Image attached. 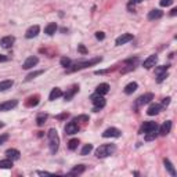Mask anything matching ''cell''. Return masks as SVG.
<instances>
[{"label":"cell","instance_id":"cell-19","mask_svg":"<svg viewBox=\"0 0 177 177\" xmlns=\"http://www.w3.org/2000/svg\"><path fill=\"white\" fill-rule=\"evenodd\" d=\"M162 15H163V13L160 10H151L148 13V19L149 21H154V19H159V18H162Z\"/></svg>","mask_w":177,"mask_h":177},{"label":"cell","instance_id":"cell-34","mask_svg":"<svg viewBox=\"0 0 177 177\" xmlns=\"http://www.w3.org/2000/svg\"><path fill=\"white\" fill-rule=\"evenodd\" d=\"M60 64L62 66H65V68H68V66H71V60H69L68 57H62L60 60Z\"/></svg>","mask_w":177,"mask_h":177},{"label":"cell","instance_id":"cell-18","mask_svg":"<svg viewBox=\"0 0 177 177\" xmlns=\"http://www.w3.org/2000/svg\"><path fill=\"white\" fill-rule=\"evenodd\" d=\"M6 155H7V158L8 159H11V160H17V159H19V151L18 149H15V148H10V149H7L6 151Z\"/></svg>","mask_w":177,"mask_h":177},{"label":"cell","instance_id":"cell-4","mask_svg":"<svg viewBox=\"0 0 177 177\" xmlns=\"http://www.w3.org/2000/svg\"><path fill=\"white\" fill-rule=\"evenodd\" d=\"M91 102H93L94 104V108H93V111L94 112H98L100 109H101V108H104L105 107V104H107V102H105V98L102 96H100V94H94V96H91Z\"/></svg>","mask_w":177,"mask_h":177},{"label":"cell","instance_id":"cell-22","mask_svg":"<svg viewBox=\"0 0 177 177\" xmlns=\"http://www.w3.org/2000/svg\"><path fill=\"white\" fill-rule=\"evenodd\" d=\"M61 96H62V91H61V88L55 87V88H53V90H51V93H50L49 98H50V101H54V100L60 98Z\"/></svg>","mask_w":177,"mask_h":177},{"label":"cell","instance_id":"cell-11","mask_svg":"<svg viewBox=\"0 0 177 177\" xmlns=\"http://www.w3.org/2000/svg\"><path fill=\"white\" fill-rule=\"evenodd\" d=\"M14 41H15V37H14V36H4V37L0 40V46H2L3 49H10V47L14 44Z\"/></svg>","mask_w":177,"mask_h":177},{"label":"cell","instance_id":"cell-38","mask_svg":"<svg viewBox=\"0 0 177 177\" xmlns=\"http://www.w3.org/2000/svg\"><path fill=\"white\" fill-rule=\"evenodd\" d=\"M173 2H174V0H160L159 4L162 6V7H169V6L173 4Z\"/></svg>","mask_w":177,"mask_h":177},{"label":"cell","instance_id":"cell-43","mask_svg":"<svg viewBox=\"0 0 177 177\" xmlns=\"http://www.w3.org/2000/svg\"><path fill=\"white\" fill-rule=\"evenodd\" d=\"M169 102H170V97H166V98H163L162 105H169Z\"/></svg>","mask_w":177,"mask_h":177},{"label":"cell","instance_id":"cell-1","mask_svg":"<svg viewBox=\"0 0 177 177\" xmlns=\"http://www.w3.org/2000/svg\"><path fill=\"white\" fill-rule=\"evenodd\" d=\"M49 145H50V151L51 154H55L58 151V147H60V137H58V133L55 129H50L49 133Z\"/></svg>","mask_w":177,"mask_h":177},{"label":"cell","instance_id":"cell-17","mask_svg":"<svg viewBox=\"0 0 177 177\" xmlns=\"http://www.w3.org/2000/svg\"><path fill=\"white\" fill-rule=\"evenodd\" d=\"M108 91H109V85L108 83H100L96 88V93L100 94V96H105V94H108Z\"/></svg>","mask_w":177,"mask_h":177},{"label":"cell","instance_id":"cell-35","mask_svg":"<svg viewBox=\"0 0 177 177\" xmlns=\"http://www.w3.org/2000/svg\"><path fill=\"white\" fill-rule=\"evenodd\" d=\"M156 82L158 83H160V82H163V80L166 79V77H167V71L166 72H162V73H159V75H156Z\"/></svg>","mask_w":177,"mask_h":177},{"label":"cell","instance_id":"cell-45","mask_svg":"<svg viewBox=\"0 0 177 177\" xmlns=\"http://www.w3.org/2000/svg\"><path fill=\"white\" fill-rule=\"evenodd\" d=\"M64 118H68V113H62V115L57 116V119H64Z\"/></svg>","mask_w":177,"mask_h":177},{"label":"cell","instance_id":"cell-42","mask_svg":"<svg viewBox=\"0 0 177 177\" xmlns=\"http://www.w3.org/2000/svg\"><path fill=\"white\" fill-rule=\"evenodd\" d=\"M10 58L7 57V55H3V54H0V62H6V61H8Z\"/></svg>","mask_w":177,"mask_h":177},{"label":"cell","instance_id":"cell-16","mask_svg":"<svg viewBox=\"0 0 177 177\" xmlns=\"http://www.w3.org/2000/svg\"><path fill=\"white\" fill-rule=\"evenodd\" d=\"M171 130V120H166L162 126L159 127V134L160 136H167Z\"/></svg>","mask_w":177,"mask_h":177},{"label":"cell","instance_id":"cell-33","mask_svg":"<svg viewBox=\"0 0 177 177\" xmlns=\"http://www.w3.org/2000/svg\"><path fill=\"white\" fill-rule=\"evenodd\" d=\"M43 72H44V71H41V69H40V71H35V72H30V73L26 77H25V80H26V82H28V80H32L33 77H36V76H39V75H41V73H43Z\"/></svg>","mask_w":177,"mask_h":177},{"label":"cell","instance_id":"cell-7","mask_svg":"<svg viewBox=\"0 0 177 177\" xmlns=\"http://www.w3.org/2000/svg\"><path fill=\"white\" fill-rule=\"evenodd\" d=\"M158 130V123L156 122H144L141 126V133H148V132H155Z\"/></svg>","mask_w":177,"mask_h":177},{"label":"cell","instance_id":"cell-2","mask_svg":"<svg viewBox=\"0 0 177 177\" xmlns=\"http://www.w3.org/2000/svg\"><path fill=\"white\" fill-rule=\"evenodd\" d=\"M116 151L115 144H104V145H100L96 149V156L97 158H107L109 155H112Z\"/></svg>","mask_w":177,"mask_h":177},{"label":"cell","instance_id":"cell-36","mask_svg":"<svg viewBox=\"0 0 177 177\" xmlns=\"http://www.w3.org/2000/svg\"><path fill=\"white\" fill-rule=\"evenodd\" d=\"M167 69H169V66H167V65H166V66H165V65H160V66H158V68L155 69V73L159 75V73H162V72H166Z\"/></svg>","mask_w":177,"mask_h":177},{"label":"cell","instance_id":"cell-31","mask_svg":"<svg viewBox=\"0 0 177 177\" xmlns=\"http://www.w3.org/2000/svg\"><path fill=\"white\" fill-rule=\"evenodd\" d=\"M91 151H93V145H91V144H86L82 148V151H80V155H87V154H90Z\"/></svg>","mask_w":177,"mask_h":177},{"label":"cell","instance_id":"cell-29","mask_svg":"<svg viewBox=\"0 0 177 177\" xmlns=\"http://www.w3.org/2000/svg\"><path fill=\"white\" fill-rule=\"evenodd\" d=\"M77 145H79V140H77V138H72V140H69L68 148L71 149V151H75V149L77 148Z\"/></svg>","mask_w":177,"mask_h":177},{"label":"cell","instance_id":"cell-27","mask_svg":"<svg viewBox=\"0 0 177 177\" xmlns=\"http://www.w3.org/2000/svg\"><path fill=\"white\" fill-rule=\"evenodd\" d=\"M47 118H49V115H47V113H40V115L36 118V123H37L39 126H43L44 122L47 120Z\"/></svg>","mask_w":177,"mask_h":177},{"label":"cell","instance_id":"cell-3","mask_svg":"<svg viewBox=\"0 0 177 177\" xmlns=\"http://www.w3.org/2000/svg\"><path fill=\"white\" fill-rule=\"evenodd\" d=\"M102 58L101 57H97V58H93V60L90 61H83V62H77L75 66H72V68H69L66 72H75V71H79V69H83V68H87V66L90 65H96V64L101 62Z\"/></svg>","mask_w":177,"mask_h":177},{"label":"cell","instance_id":"cell-6","mask_svg":"<svg viewBox=\"0 0 177 177\" xmlns=\"http://www.w3.org/2000/svg\"><path fill=\"white\" fill-rule=\"evenodd\" d=\"M39 62V58L36 57V55H32V57H28L26 60L24 61V64H22V68L24 69H30L33 68V66H36Z\"/></svg>","mask_w":177,"mask_h":177},{"label":"cell","instance_id":"cell-48","mask_svg":"<svg viewBox=\"0 0 177 177\" xmlns=\"http://www.w3.org/2000/svg\"><path fill=\"white\" fill-rule=\"evenodd\" d=\"M2 127H4V123H3V122H0V129H2Z\"/></svg>","mask_w":177,"mask_h":177},{"label":"cell","instance_id":"cell-47","mask_svg":"<svg viewBox=\"0 0 177 177\" xmlns=\"http://www.w3.org/2000/svg\"><path fill=\"white\" fill-rule=\"evenodd\" d=\"M177 14V8H173V10H171V13H170V15L171 17H174Z\"/></svg>","mask_w":177,"mask_h":177},{"label":"cell","instance_id":"cell-32","mask_svg":"<svg viewBox=\"0 0 177 177\" xmlns=\"http://www.w3.org/2000/svg\"><path fill=\"white\" fill-rule=\"evenodd\" d=\"M28 100H29V101L26 102L28 107H35V105H37V104H39V97H37V96L30 97V98H28Z\"/></svg>","mask_w":177,"mask_h":177},{"label":"cell","instance_id":"cell-5","mask_svg":"<svg viewBox=\"0 0 177 177\" xmlns=\"http://www.w3.org/2000/svg\"><path fill=\"white\" fill-rule=\"evenodd\" d=\"M151 100H154V94H152V93L143 94L141 97H138V98H137V101H136V105H137V107L145 105V104H148V102H151Z\"/></svg>","mask_w":177,"mask_h":177},{"label":"cell","instance_id":"cell-12","mask_svg":"<svg viewBox=\"0 0 177 177\" xmlns=\"http://www.w3.org/2000/svg\"><path fill=\"white\" fill-rule=\"evenodd\" d=\"M162 108H163V105H160V104H151L148 107V109H147V113H148L149 116L158 115V113L162 111Z\"/></svg>","mask_w":177,"mask_h":177},{"label":"cell","instance_id":"cell-15","mask_svg":"<svg viewBox=\"0 0 177 177\" xmlns=\"http://www.w3.org/2000/svg\"><path fill=\"white\" fill-rule=\"evenodd\" d=\"M39 32H40V28H39V25H33V26H30L29 29L26 30L25 36H26L28 39H32V37H36V36L39 35Z\"/></svg>","mask_w":177,"mask_h":177},{"label":"cell","instance_id":"cell-24","mask_svg":"<svg viewBox=\"0 0 177 177\" xmlns=\"http://www.w3.org/2000/svg\"><path fill=\"white\" fill-rule=\"evenodd\" d=\"M77 90H79V86H73V87H72L71 90H68V91H66V93H65V96H64V97H65V100H66V101H69V100H71L72 97L75 96V93H77Z\"/></svg>","mask_w":177,"mask_h":177},{"label":"cell","instance_id":"cell-10","mask_svg":"<svg viewBox=\"0 0 177 177\" xmlns=\"http://www.w3.org/2000/svg\"><path fill=\"white\" fill-rule=\"evenodd\" d=\"M77 132H79V126H77V123L75 120L66 123V126H65V134L72 136V134H76Z\"/></svg>","mask_w":177,"mask_h":177},{"label":"cell","instance_id":"cell-13","mask_svg":"<svg viewBox=\"0 0 177 177\" xmlns=\"http://www.w3.org/2000/svg\"><path fill=\"white\" fill-rule=\"evenodd\" d=\"M156 62H158V57L155 54H152V55H149L145 61H144L143 66H144V68H147V69H149V68H152V66L156 65Z\"/></svg>","mask_w":177,"mask_h":177},{"label":"cell","instance_id":"cell-14","mask_svg":"<svg viewBox=\"0 0 177 177\" xmlns=\"http://www.w3.org/2000/svg\"><path fill=\"white\" fill-rule=\"evenodd\" d=\"M133 40V35L132 33H123L122 36H119L118 39H116V46H122V44L127 43V41Z\"/></svg>","mask_w":177,"mask_h":177},{"label":"cell","instance_id":"cell-20","mask_svg":"<svg viewBox=\"0 0 177 177\" xmlns=\"http://www.w3.org/2000/svg\"><path fill=\"white\" fill-rule=\"evenodd\" d=\"M14 85V80L11 79H7V80H2L0 82V91H6L8 90V88H11Z\"/></svg>","mask_w":177,"mask_h":177},{"label":"cell","instance_id":"cell-30","mask_svg":"<svg viewBox=\"0 0 177 177\" xmlns=\"http://www.w3.org/2000/svg\"><path fill=\"white\" fill-rule=\"evenodd\" d=\"M158 137V130H155V132H148V133H145V141H152V140H155V138Z\"/></svg>","mask_w":177,"mask_h":177},{"label":"cell","instance_id":"cell-37","mask_svg":"<svg viewBox=\"0 0 177 177\" xmlns=\"http://www.w3.org/2000/svg\"><path fill=\"white\" fill-rule=\"evenodd\" d=\"M75 122H88V116L87 115H79L73 119Z\"/></svg>","mask_w":177,"mask_h":177},{"label":"cell","instance_id":"cell-41","mask_svg":"<svg viewBox=\"0 0 177 177\" xmlns=\"http://www.w3.org/2000/svg\"><path fill=\"white\" fill-rule=\"evenodd\" d=\"M77 50H79L82 54H87V50H86V47L83 46V44H79V47H77Z\"/></svg>","mask_w":177,"mask_h":177},{"label":"cell","instance_id":"cell-8","mask_svg":"<svg viewBox=\"0 0 177 177\" xmlns=\"http://www.w3.org/2000/svg\"><path fill=\"white\" fill-rule=\"evenodd\" d=\"M18 105V101L17 100H10V101H6V102H2L0 104V111L4 112V111H11Z\"/></svg>","mask_w":177,"mask_h":177},{"label":"cell","instance_id":"cell-40","mask_svg":"<svg viewBox=\"0 0 177 177\" xmlns=\"http://www.w3.org/2000/svg\"><path fill=\"white\" fill-rule=\"evenodd\" d=\"M7 140H8V134H2L0 136V145H2L3 143H6Z\"/></svg>","mask_w":177,"mask_h":177},{"label":"cell","instance_id":"cell-28","mask_svg":"<svg viewBox=\"0 0 177 177\" xmlns=\"http://www.w3.org/2000/svg\"><path fill=\"white\" fill-rule=\"evenodd\" d=\"M85 170H86L85 165H77V166H75V167L72 169V171L69 174H80V173H83Z\"/></svg>","mask_w":177,"mask_h":177},{"label":"cell","instance_id":"cell-39","mask_svg":"<svg viewBox=\"0 0 177 177\" xmlns=\"http://www.w3.org/2000/svg\"><path fill=\"white\" fill-rule=\"evenodd\" d=\"M96 37L98 39V40H104V39H105V33L104 32H96Z\"/></svg>","mask_w":177,"mask_h":177},{"label":"cell","instance_id":"cell-23","mask_svg":"<svg viewBox=\"0 0 177 177\" xmlns=\"http://www.w3.org/2000/svg\"><path fill=\"white\" fill-rule=\"evenodd\" d=\"M137 90V83L136 82H130L129 85L124 86V94H133Z\"/></svg>","mask_w":177,"mask_h":177},{"label":"cell","instance_id":"cell-46","mask_svg":"<svg viewBox=\"0 0 177 177\" xmlns=\"http://www.w3.org/2000/svg\"><path fill=\"white\" fill-rule=\"evenodd\" d=\"M141 2H144V0H130L132 4H137V3H141Z\"/></svg>","mask_w":177,"mask_h":177},{"label":"cell","instance_id":"cell-9","mask_svg":"<svg viewBox=\"0 0 177 177\" xmlns=\"http://www.w3.org/2000/svg\"><path fill=\"white\" fill-rule=\"evenodd\" d=\"M102 137L105 138H109V137H120V130L116 129V127H109V129H107L104 133H102Z\"/></svg>","mask_w":177,"mask_h":177},{"label":"cell","instance_id":"cell-44","mask_svg":"<svg viewBox=\"0 0 177 177\" xmlns=\"http://www.w3.org/2000/svg\"><path fill=\"white\" fill-rule=\"evenodd\" d=\"M37 174H40V176H50L51 173H49V171H37Z\"/></svg>","mask_w":177,"mask_h":177},{"label":"cell","instance_id":"cell-25","mask_svg":"<svg viewBox=\"0 0 177 177\" xmlns=\"http://www.w3.org/2000/svg\"><path fill=\"white\" fill-rule=\"evenodd\" d=\"M13 167V160L11 159H3L0 160V169H11Z\"/></svg>","mask_w":177,"mask_h":177},{"label":"cell","instance_id":"cell-21","mask_svg":"<svg viewBox=\"0 0 177 177\" xmlns=\"http://www.w3.org/2000/svg\"><path fill=\"white\" fill-rule=\"evenodd\" d=\"M57 28L58 26H57V24H55V22H50V24L44 28V33H47L49 36H51V35H54V33H55Z\"/></svg>","mask_w":177,"mask_h":177},{"label":"cell","instance_id":"cell-26","mask_svg":"<svg viewBox=\"0 0 177 177\" xmlns=\"http://www.w3.org/2000/svg\"><path fill=\"white\" fill-rule=\"evenodd\" d=\"M163 163H165V167L167 169V171L171 174V176H176V170H174V167H173V165H171V162L169 159H165L163 160Z\"/></svg>","mask_w":177,"mask_h":177}]
</instances>
